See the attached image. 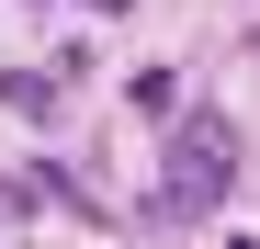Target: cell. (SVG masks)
<instances>
[{
  "label": "cell",
  "mask_w": 260,
  "mask_h": 249,
  "mask_svg": "<svg viewBox=\"0 0 260 249\" xmlns=\"http://www.w3.org/2000/svg\"><path fill=\"white\" fill-rule=\"evenodd\" d=\"M0 204H23V215H57V204H79V181L34 159V170H12V181H0Z\"/></svg>",
  "instance_id": "obj_2"
},
{
  "label": "cell",
  "mask_w": 260,
  "mask_h": 249,
  "mask_svg": "<svg viewBox=\"0 0 260 249\" xmlns=\"http://www.w3.org/2000/svg\"><path fill=\"white\" fill-rule=\"evenodd\" d=\"M226 193H238V124L226 113H181L170 170H158V204H170V215H215Z\"/></svg>",
  "instance_id": "obj_1"
},
{
  "label": "cell",
  "mask_w": 260,
  "mask_h": 249,
  "mask_svg": "<svg viewBox=\"0 0 260 249\" xmlns=\"http://www.w3.org/2000/svg\"><path fill=\"white\" fill-rule=\"evenodd\" d=\"M91 12H124V0H91Z\"/></svg>",
  "instance_id": "obj_3"
}]
</instances>
